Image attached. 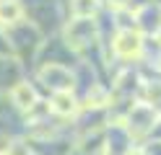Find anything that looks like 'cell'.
Returning a JSON list of instances; mask_svg holds the SVG:
<instances>
[{"label": "cell", "mask_w": 161, "mask_h": 155, "mask_svg": "<svg viewBox=\"0 0 161 155\" xmlns=\"http://www.w3.org/2000/svg\"><path fill=\"white\" fill-rule=\"evenodd\" d=\"M63 41L75 54H83L86 47L99 41V21L96 18H68V23L63 26Z\"/></svg>", "instance_id": "cell-1"}, {"label": "cell", "mask_w": 161, "mask_h": 155, "mask_svg": "<svg viewBox=\"0 0 161 155\" xmlns=\"http://www.w3.org/2000/svg\"><path fill=\"white\" fill-rule=\"evenodd\" d=\"M161 116V111L148 101H138L127 109V114L122 116L125 129L130 132V137H143V134H151V129L156 127V121Z\"/></svg>", "instance_id": "cell-2"}, {"label": "cell", "mask_w": 161, "mask_h": 155, "mask_svg": "<svg viewBox=\"0 0 161 155\" xmlns=\"http://www.w3.org/2000/svg\"><path fill=\"white\" fill-rule=\"evenodd\" d=\"M36 80L52 93L75 90V75H73V70L68 65H63V62H44V65L36 70Z\"/></svg>", "instance_id": "cell-3"}, {"label": "cell", "mask_w": 161, "mask_h": 155, "mask_svg": "<svg viewBox=\"0 0 161 155\" xmlns=\"http://www.w3.org/2000/svg\"><path fill=\"white\" fill-rule=\"evenodd\" d=\"M146 52V36L140 34L138 28H130V31H117L114 39H112V54L122 62H133L140 59Z\"/></svg>", "instance_id": "cell-4"}, {"label": "cell", "mask_w": 161, "mask_h": 155, "mask_svg": "<svg viewBox=\"0 0 161 155\" xmlns=\"http://www.w3.org/2000/svg\"><path fill=\"white\" fill-rule=\"evenodd\" d=\"M8 98H11V106L18 111V114H29L36 103H39V93L34 90V85L29 80H21L8 90Z\"/></svg>", "instance_id": "cell-5"}, {"label": "cell", "mask_w": 161, "mask_h": 155, "mask_svg": "<svg viewBox=\"0 0 161 155\" xmlns=\"http://www.w3.org/2000/svg\"><path fill=\"white\" fill-rule=\"evenodd\" d=\"M47 103H49V114H55V116H60V119H75L78 111H80V98L73 90L52 93Z\"/></svg>", "instance_id": "cell-6"}, {"label": "cell", "mask_w": 161, "mask_h": 155, "mask_svg": "<svg viewBox=\"0 0 161 155\" xmlns=\"http://www.w3.org/2000/svg\"><path fill=\"white\" fill-rule=\"evenodd\" d=\"M26 18L21 0H0V28H11Z\"/></svg>", "instance_id": "cell-7"}, {"label": "cell", "mask_w": 161, "mask_h": 155, "mask_svg": "<svg viewBox=\"0 0 161 155\" xmlns=\"http://www.w3.org/2000/svg\"><path fill=\"white\" fill-rule=\"evenodd\" d=\"M21 65H18V59L8 57V54H0V88H8L11 90L16 83H21Z\"/></svg>", "instance_id": "cell-8"}, {"label": "cell", "mask_w": 161, "mask_h": 155, "mask_svg": "<svg viewBox=\"0 0 161 155\" xmlns=\"http://www.w3.org/2000/svg\"><path fill=\"white\" fill-rule=\"evenodd\" d=\"M70 13L73 18H96L102 10V0H70Z\"/></svg>", "instance_id": "cell-9"}, {"label": "cell", "mask_w": 161, "mask_h": 155, "mask_svg": "<svg viewBox=\"0 0 161 155\" xmlns=\"http://www.w3.org/2000/svg\"><path fill=\"white\" fill-rule=\"evenodd\" d=\"M125 155H146V150H143V147H133V150L125 152Z\"/></svg>", "instance_id": "cell-10"}, {"label": "cell", "mask_w": 161, "mask_h": 155, "mask_svg": "<svg viewBox=\"0 0 161 155\" xmlns=\"http://www.w3.org/2000/svg\"><path fill=\"white\" fill-rule=\"evenodd\" d=\"M0 155H13V150L8 147V150H0Z\"/></svg>", "instance_id": "cell-11"}, {"label": "cell", "mask_w": 161, "mask_h": 155, "mask_svg": "<svg viewBox=\"0 0 161 155\" xmlns=\"http://www.w3.org/2000/svg\"><path fill=\"white\" fill-rule=\"evenodd\" d=\"M153 36H156V41H158V44H161V28L156 31V34H153Z\"/></svg>", "instance_id": "cell-12"}]
</instances>
